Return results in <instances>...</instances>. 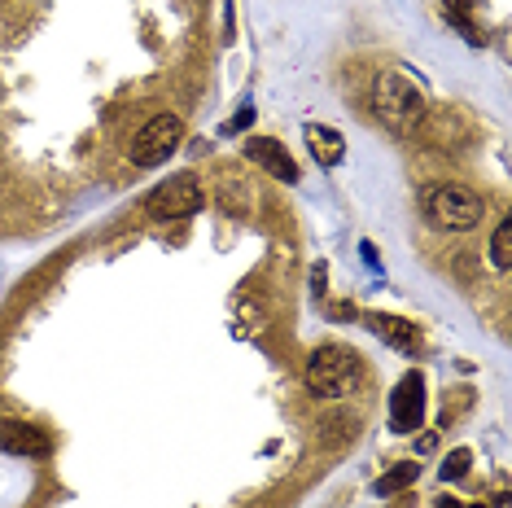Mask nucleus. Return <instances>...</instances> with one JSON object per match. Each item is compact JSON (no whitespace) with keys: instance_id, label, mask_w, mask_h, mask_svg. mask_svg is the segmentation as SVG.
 Returning a JSON list of instances; mask_svg holds the SVG:
<instances>
[{"instance_id":"nucleus-7","label":"nucleus","mask_w":512,"mask_h":508,"mask_svg":"<svg viewBox=\"0 0 512 508\" xmlns=\"http://www.w3.org/2000/svg\"><path fill=\"white\" fill-rule=\"evenodd\" d=\"M0 452L9 456H49V438L44 430L27 421H0Z\"/></svg>"},{"instance_id":"nucleus-12","label":"nucleus","mask_w":512,"mask_h":508,"mask_svg":"<svg viewBox=\"0 0 512 508\" xmlns=\"http://www.w3.org/2000/svg\"><path fill=\"white\" fill-rule=\"evenodd\" d=\"M469 465H473V456L464 452V447H456V452H451L447 460H442V469H438V478L442 482H460L464 473H469Z\"/></svg>"},{"instance_id":"nucleus-10","label":"nucleus","mask_w":512,"mask_h":508,"mask_svg":"<svg viewBox=\"0 0 512 508\" xmlns=\"http://www.w3.org/2000/svg\"><path fill=\"white\" fill-rule=\"evenodd\" d=\"M368 329L377 333L381 342H390L394 351H416V329L399 316H368Z\"/></svg>"},{"instance_id":"nucleus-15","label":"nucleus","mask_w":512,"mask_h":508,"mask_svg":"<svg viewBox=\"0 0 512 508\" xmlns=\"http://www.w3.org/2000/svg\"><path fill=\"white\" fill-rule=\"evenodd\" d=\"M438 508H464L460 500H451V495H447V500H438Z\"/></svg>"},{"instance_id":"nucleus-16","label":"nucleus","mask_w":512,"mask_h":508,"mask_svg":"<svg viewBox=\"0 0 512 508\" xmlns=\"http://www.w3.org/2000/svg\"><path fill=\"white\" fill-rule=\"evenodd\" d=\"M477 508H482V504H477Z\"/></svg>"},{"instance_id":"nucleus-4","label":"nucleus","mask_w":512,"mask_h":508,"mask_svg":"<svg viewBox=\"0 0 512 508\" xmlns=\"http://www.w3.org/2000/svg\"><path fill=\"white\" fill-rule=\"evenodd\" d=\"M180 136H184V127L176 114H154L141 132L132 136V163L136 167H158V163H167V154L180 145Z\"/></svg>"},{"instance_id":"nucleus-13","label":"nucleus","mask_w":512,"mask_h":508,"mask_svg":"<svg viewBox=\"0 0 512 508\" xmlns=\"http://www.w3.org/2000/svg\"><path fill=\"white\" fill-rule=\"evenodd\" d=\"M491 259H495V268H512V224H499L495 228Z\"/></svg>"},{"instance_id":"nucleus-11","label":"nucleus","mask_w":512,"mask_h":508,"mask_svg":"<svg viewBox=\"0 0 512 508\" xmlns=\"http://www.w3.org/2000/svg\"><path fill=\"white\" fill-rule=\"evenodd\" d=\"M416 473H421V465H412V460H403V465H394L390 473H381L377 478V495H399L403 487H412Z\"/></svg>"},{"instance_id":"nucleus-14","label":"nucleus","mask_w":512,"mask_h":508,"mask_svg":"<svg viewBox=\"0 0 512 508\" xmlns=\"http://www.w3.org/2000/svg\"><path fill=\"white\" fill-rule=\"evenodd\" d=\"M250 123H254V110L246 106V110H241V114H237V119H232V123L224 127V132H241V127H250Z\"/></svg>"},{"instance_id":"nucleus-8","label":"nucleus","mask_w":512,"mask_h":508,"mask_svg":"<svg viewBox=\"0 0 512 508\" xmlns=\"http://www.w3.org/2000/svg\"><path fill=\"white\" fill-rule=\"evenodd\" d=\"M246 154H250V163H259L263 171H272L281 184H294L298 180V167H294V158L285 154V145L281 141H267V136H254V141L246 145Z\"/></svg>"},{"instance_id":"nucleus-3","label":"nucleus","mask_w":512,"mask_h":508,"mask_svg":"<svg viewBox=\"0 0 512 508\" xmlns=\"http://www.w3.org/2000/svg\"><path fill=\"white\" fill-rule=\"evenodd\" d=\"M372 101H377V114L390 132H412V127H421V119H425L421 92L403 75H381L377 88H372Z\"/></svg>"},{"instance_id":"nucleus-5","label":"nucleus","mask_w":512,"mask_h":508,"mask_svg":"<svg viewBox=\"0 0 512 508\" xmlns=\"http://www.w3.org/2000/svg\"><path fill=\"white\" fill-rule=\"evenodd\" d=\"M145 211L154 219H184V215H197L202 211V184L193 176H176L167 184H158L154 193L145 198Z\"/></svg>"},{"instance_id":"nucleus-1","label":"nucleus","mask_w":512,"mask_h":508,"mask_svg":"<svg viewBox=\"0 0 512 508\" xmlns=\"http://www.w3.org/2000/svg\"><path fill=\"white\" fill-rule=\"evenodd\" d=\"M307 386L320 399H342L359 386V360L346 346H316L307 360Z\"/></svg>"},{"instance_id":"nucleus-2","label":"nucleus","mask_w":512,"mask_h":508,"mask_svg":"<svg viewBox=\"0 0 512 508\" xmlns=\"http://www.w3.org/2000/svg\"><path fill=\"white\" fill-rule=\"evenodd\" d=\"M425 215L447 233H469L482 224V198L460 184H429L425 189Z\"/></svg>"},{"instance_id":"nucleus-6","label":"nucleus","mask_w":512,"mask_h":508,"mask_svg":"<svg viewBox=\"0 0 512 508\" xmlns=\"http://www.w3.org/2000/svg\"><path fill=\"white\" fill-rule=\"evenodd\" d=\"M421 421H425V377L407 373L390 395V425L394 434H412L421 430Z\"/></svg>"},{"instance_id":"nucleus-9","label":"nucleus","mask_w":512,"mask_h":508,"mask_svg":"<svg viewBox=\"0 0 512 508\" xmlns=\"http://www.w3.org/2000/svg\"><path fill=\"white\" fill-rule=\"evenodd\" d=\"M307 145H311V154H316L320 167H337L346 154L342 132H333V127H324V123H307Z\"/></svg>"}]
</instances>
